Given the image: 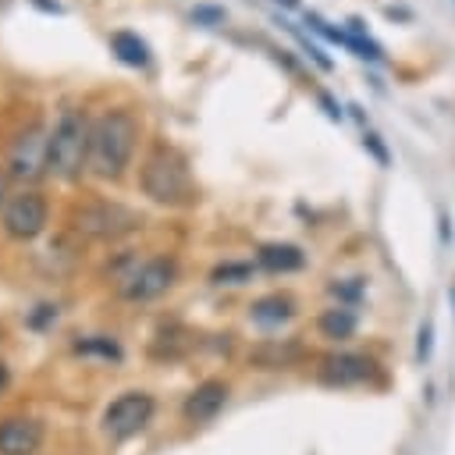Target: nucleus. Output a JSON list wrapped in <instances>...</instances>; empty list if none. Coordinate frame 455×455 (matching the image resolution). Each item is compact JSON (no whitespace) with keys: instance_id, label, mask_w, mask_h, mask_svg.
<instances>
[{"instance_id":"f257e3e1","label":"nucleus","mask_w":455,"mask_h":455,"mask_svg":"<svg viewBox=\"0 0 455 455\" xmlns=\"http://www.w3.org/2000/svg\"><path fill=\"white\" fill-rule=\"evenodd\" d=\"M139 142V121L128 110H107L89 132V171L100 178H121Z\"/></svg>"},{"instance_id":"f03ea898","label":"nucleus","mask_w":455,"mask_h":455,"mask_svg":"<svg viewBox=\"0 0 455 455\" xmlns=\"http://www.w3.org/2000/svg\"><path fill=\"white\" fill-rule=\"evenodd\" d=\"M142 192L160 206H185L196 199V185L188 174V160L174 146H156L139 174Z\"/></svg>"},{"instance_id":"7ed1b4c3","label":"nucleus","mask_w":455,"mask_h":455,"mask_svg":"<svg viewBox=\"0 0 455 455\" xmlns=\"http://www.w3.org/2000/svg\"><path fill=\"white\" fill-rule=\"evenodd\" d=\"M89 132H92V121L82 110L75 107L60 110L50 132V146H46V174L60 181L78 178L82 167H89Z\"/></svg>"},{"instance_id":"20e7f679","label":"nucleus","mask_w":455,"mask_h":455,"mask_svg":"<svg viewBox=\"0 0 455 455\" xmlns=\"http://www.w3.org/2000/svg\"><path fill=\"white\" fill-rule=\"evenodd\" d=\"M178 277V263L171 256H149L117 274V295L128 302H149L164 295Z\"/></svg>"},{"instance_id":"39448f33","label":"nucleus","mask_w":455,"mask_h":455,"mask_svg":"<svg viewBox=\"0 0 455 455\" xmlns=\"http://www.w3.org/2000/svg\"><path fill=\"white\" fill-rule=\"evenodd\" d=\"M71 224L75 231L89 235V238H121L128 231H135L142 224V217L121 203H89V206H78L71 213Z\"/></svg>"},{"instance_id":"423d86ee","label":"nucleus","mask_w":455,"mask_h":455,"mask_svg":"<svg viewBox=\"0 0 455 455\" xmlns=\"http://www.w3.org/2000/svg\"><path fill=\"white\" fill-rule=\"evenodd\" d=\"M153 416V398L146 391H124L121 398H114L103 412V434L110 441H128L139 430H146Z\"/></svg>"},{"instance_id":"0eeeda50","label":"nucleus","mask_w":455,"mask_h":455,"mask_svg":"<svg viewBox=\"0 0 455 455\" xmlns=\"http://www.w3.org/2000/svg\"><path fill=\"white\" fill-rule=\"evenodd\" d=\"M46 146H50V135H46L39 124L25 128V132L14 139L11 153H7V174L18 178V181H36V178H43V174H46Z\"/></svg>"},{"instance_id":"6e6552de","label":"nucleus","mask_w":455,"mask_h":455,"mask_svg":"<svg viewBox=\"0 0 455 455\" xmlns=\"http://www.w3.org/2000/svg\"><path fill=\"white\" fill-rule=\"evenodd\" d=\"M46 217H50V206L39 192H18L4 206V231L18 242H32L46 228Z\"/></svg>"},{"instance_id":"1a4fd4ad","label":"nucleus","mask_w":455,"mask_h":455,"mask_svg":"<svg viewBox=\"0 0 455 455\" xmlns=\"http://www.w3.org/2000/svg\"><path fill=\"white\" fill-rule=\"evenodd\" d=\"M370 377H373V363L366 355L334 352V355H323L320 359V380L327 387H352V384H363Z\"/></svg>"},{"instance_id":"9d476101","label":"nucleus","mask_w":455,"mask_h":455,"mask_svg":"<svg viewBox=\"0 0 455 455\" xmlns=\"http://www.w3.org/2000/svg\"><path fill=\"white\" fill-rule=\"evenodd\" d=\"M43 444V423L28 416H11L0 423V455H32Z\"/></svg>"},{"instance_id":"9b49d317","label":"nucleus","mask_w":455,"mask_h":455,"mask_svg":"<svg viewBox=\"0 0 455 455\" xmlns=\"http://www.w3.org/2000/svg\"><path fill=\"white\" fill-rule=\"evenodd\" d=\"M224 402H228V384H224V380H203V384H196V391L185 398L181 412H185L188 423H210V419L224 409Z\"/></svg>"},{"instance_id":"f8f14e48","label":"nucleus","mask_w":455,"mask_h":455,"mask_svg":"<svg viewBox=\"0 0 455 455\" xmlns=\"http://www.w3.org/2000/svg\"><path fill=\"white\" fill-rule=\"evenodd\" d=\"M256 263L270 274H288V270H299L306 263L302 249L299 245H288V242H270V245H259L256 249Z\"/></svg>"},{"instance_id":"ddd939ff","label":"nucleus","mask_w":455,"mask_h":455,"mask_svg":"<svg viewBox=\"0 0 455 455\" xmlns=\"http://www.w3.org/2000/svg\"><path fill=\"white\" fill-rule=\"evenodd\" d=\"M249 316H252L259 327H281V323H288V320L295 316V302H291V295L274 291V295L256 299V302L249 306Z\"/></svg>"},{"instance_id":"4468645a","label":"nucleus","mask_w":455,"mask_h":455,"mask_svg":"<svg viewBox=\"0 0 455 455\" xmlns=\"http://www.w3.org/2000/svg\"><path fill=\"white\" fill-rule=\"evenodd\" d=\"M110 53L124 64V68H149V43L139 36V32H114L110 36Z\"/></svg>"},{"instance_id":"2eb2a0df","label":"nucleus","mask_w":455,"mask_h":455,"mask_svg":"<svg viewBox=\"0 0 455 455\" xmlns=\"http://www.w3.org/2000/svg\"><path fill=\"white\" fill-rule=\"evenodd\" d=\"M320 331H323L327 338H334V341L352 338V331H355V309H348V306L323 309V313H320Z\"/></svg>"},{"instance_id":"dca6fc26","label":"nucleus","mask_w":455,"mask_h":455,"mask_svg":"<svg viewBox=\"0 0 455 455\" xmlns=\"http://www.w3.org/2000/svg\"><path fill=\"white\" fill-rule=\"evenodd\" d=\"M75 352H78V355H100V359H107V363H117V359H121V345H117L114 338H107V334L78 338V341H75Z\"/></svg>"},{"instance_id":"f3484780","label":"nucleus","mask_w":455,"mask_h":455,"mask_svg":"<svg viewBox=\"0 0 455 455\" xmlns=\"http://www.w3.org/2000/svg\"><path fill=\"white\" fill-rule=\"evenodd\" d=\"M295 355H299L295 345H259V348L252 352V359H256L259 366H267V370H274V366H288Z\"/></svg>"},{"instance_id":"a211bd4d","label":"nucleus","mask_w":455,"mask_h":455,"mask_svg":"<svg viewBox=\"0 0 455 455\" xmlns=\"http://www.w3.org/2000/svg\"><path fill=\"white\" fill-rule=\"evenodd\" d=\"M249 277H252V263H220V267L210 274L213 284H242V281H249Z\"/></svg>"},{"instance_id":"6ab92c4d","label":"nucleus","mask_w":455,"mask_h":455,"mask_svg":"<svg viewBox=\"0 0 455 455\" xmlns=\"http://www.w3.org/2000/svg\"><path fill=\"white\" fill-rule=\"evenodd\" d=\"M57 320V306H50V302H39L32 313H28V327L32 331H43L46 323H53Z\"/></svg>"},{"instance_id":"aec40b11","label":"nucleus","mask_w":455,"mask_h":455,"mask_svg":"<svg viewBox=\"0 0 455 455\" xmlns=\"http://www.w3.org/2000/svg\"><path fill=\"white\" fill-rule=\"evenodd\" d=\"M192 21H196V25H220V21H224V7L199 4V7H192Z\"/></svg>"},{"instance_id":"412c9836","label":"nucleus","mask_w":455,"mask_h":455,"mask_svg":"<svg viewBox=\"0 0 455 455\" xmlns=\"http://www.w3.org/2000/svg\"><path fill=\"white\" fill-rule=\"evenodd\" d=\"M430 338H434V327L423 323V327H419V341H416V355H419V359L430 355Z\"/></svg>"},{"instance_id":"4be33fe9","label":"nucleus","mask_w":455,"mask_h":455,"mask_svg":"<svg viewBox=\"0 0 455 455\" xmlns=\"http://www.w3.org/2000/svg\"><path fill=\"white\" fill-rule=\"evenodd\" d=\"M363 142H366V146L373 149V156H377L380 164H387V149L380 146V135H373V132H366V135H363Z\"/></svg>"},{"instance_id":"5701e85b","label":"nucleus","mask_w":455,"mask_h":455,"mask_svg":"<svg viewBox=\"0 0 455 455\" xmlns=\"http://www.w3.org/2000/svg\"><path fill=\"white\" fill-rule=\"evenodd\" d=\"M363 291V284L355 281V284H334V295H345V299H355Z\"/></svg>"},{"instance_id":"b1692460","label":"nucleus","mask_w":455,"mask_h":455,"mask_svg":"<svg viewBox=\"0 0 455 455\" xmlns=\"http://www.w3.org/2000/svg\"><path fill=\"white\" fill-rule=\"evenodd\" d=\"M32 4H36L39 11H50V14H60V11H64V7L57 4V0H32Z\"/></svg>"},{"instance_id":"393cba45","label":"nucleus","mask_w":455,"mask_h":455,"mask_svg":"<svg viewBox=\"0 0 455 455\" xmlns=\"http://www.w3.org/2000/svg\"><path fill=\"white\" fill-rule=\"evenodd\" d=\"M7 384H11V370H7V363L0 359V395L7 391Z\"/></svg>"},{"instance_id":"a878e982","label":"nucleus","mask_w":455,"mask_h":455,"mask_svg":"<svg viewBox=\"0 0 455 455\" xmlns=\"http://www.w3.org/2000/svg\"><path fill=\"white\" fill-rule=\"evenodd\" d=\"M0 206H7V174H0Z\"/></svg>"}]
</instances>
